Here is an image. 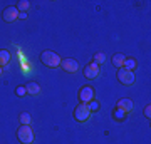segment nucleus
<instances>
[{
    "instance_id": "obj_1",
    "label": "nucleus",
    "mask_w": 151,
    "mask_h": 144,
    "mask_svg": "<svg viewBox=\"0 0 151 144\" xmlns=\"http://www.w3.org/2000/svg\"><path fill=\"white\" fill-rule=\"evenodd\" d=\"M40 60H42L44 65H47L50 69H55V67H59V65L62 64V59H60L54 50H44V52L40 54Z\"/></svg>"
},
{
    "instance_id": "obj_2",
    "label": "nucleus",
    "mask_w": 151,
    "mask_h": 144,
    "mask_svg": "<svg viewBox=\"0 0 151 144\" xmlns=\"http://www.w3.org/2000/svg\"><path fill=\"white\" fill-rule=\"evenodd\" d=\"M17 138L22 144H32L34 143V131L30 126H20L17 129Z\"/></svg>"
},
{
    "instance_id": "obj_3",
    "label": "nucleus",
    "mask_w": 151,
    "mask_h": 144,
    "mask_svg": "<svg viewBox=\"0 0 151 144\" xmlns=\"http://www.w3.org/2000/svg\"><path fill=\"white\" fill-rule=\"evenodd\" d=\"M118 80L121 82V84L124 85H133L134 84V72H131V70L124 69V67H121V69H118Z\"/></svg>"
},
{
    "instance_id": "obj_4",
    "label": "nucleus",
    "mask_w": 151,
    "mask_h": 144,
    "mask_svg": "<svg viewBox=\"0 0 151 144\" xmlns=\"http://www.w3.org/2000/svg\"><path fill=\"white\" fill-rule=\"evenodd\" d=\"M89 117H91V111L87 109L86 104H79L74 109V119L77 123H86V121H89Z\"/></svg>"
},
{
    "instance_id": "obj_5",
    "label": "nucleus",
    "mask_w": 151,
    "mask_h": 144,
    "mask_svg": "<svg viewBox=\"0 0 151 144\" xmlns=\"http://www.w3.org/2000/svg\"><path fill=\"white\" fill-rule=\"evenodd\" d=\"M77 97H79L81 104H87V102H91L94 99V89H92L91 85H84V87H81Z\"/></svg>"
},
{
    "instance_id": "obj_6",
    "label": "nucleus",
    "mask_w": 151,
    "mask_h": 144,
    "mask_svg": "<svg viewBox=\"0 0 151 144\" xmlns=\"http://www.w3.org/2000/svg\"><path fill=\"white\" fill-rule=\"evenodd\" d=\"M4 20L10 22V24L19 20V10H17V7H7L5 10H4Z\"/></svg>"
},
{
    "instance_id": "obj_7",
    "label": "nucleus",
    "mask_w": 151,
    "mask_h": 144,
    "mask_svg": "<svg viewBox=\"0 0 151 144\" xmlns=\"http://www.w3.org/2000/svg\"><path fill=\"white\" fill-rule=\"evenodd\" d=\"M84 75H86L87 79H97V77H99V65H97L96 62L87 64L86 69H84Z\"/></svg>"
},
{
    "instance_id": "obj_8",
    "label": "nucleus",
    "mask_w": 151,
    "mask_h": 144,
    "mask_svg": "<svg viewBox=\"0 0 151 144\" xmlns=\"http://www.w3.org/2000/svg\"><path fill=\"white\" fill-rule=\"evenodd\" d=\"M60 67H62L65 72L74 74V72H77V70H79V62H77V60H74V59H65V60H62Z\"/></svg>"
},
{
    "instance_id": "obj_9",
    "label": "nucleus",
    "mask_w": 151,
    "mask_h": 144,
    "mask_svg": "<svg viewBox=\"0 0 151 144\" xmlns=\"http://www.w3.org/2000/svg\"><path fill=\"white\" fill-rule=\"evenodd\" d=\"M119 109H123L126 114H129V112H133V109H134V102L131 101V99H119L118 101V106Z\"/></svg>"
},
{
    "instance_id": "obj_10",
    "label": "nucleus",
    "mask_w": 151,
    "mask_h": 144,
    "mask_svg": "<svg viewBox=\"0 0 151 144\" xmlns=\"http://www.w3.org/2000/svg\"><path fill=\"white\" fill-rule=\"evenodd\" d=\"M25 87H27V94L29 96H39V94H40V85L35 84V82H29Z\"/></svg>"
},
{
    "instance_id": "obj_11",
    "label": "nucleus",
    "mask_w": 151,
    "mask_h": 144,
    "mask_svg": "<svg viewBox=\"0 0 151 144\" xmlns=\"http://www.w3.org/2000/svg\"><path fill=\"white\" fill-rule=\"evenodd\" d=\"M124 60H126V57H124L123 54H114L113 59H111V62H113L114 67H118V69H121L124 65Z\"/></svg>"
},
{
    "instance_id": "obj_12",
    "label": "nucleus",
    "mask_w": 151,
    "mask_h": 144,
    "mask_svg": "<svg viewBox=\"0 0 151 144\" xmlns=\"http://www.w3.org/2000/svg\"><path fill=\"white\" fill-rule=\"evenodd\" d=\"M10 59H12L10 52H9V50H5V49H2V50H0V65H2V67H4V65H7L9 62H10Z\"/></svg>"
},
{
    "instance_id": "obj_13",
    "label": "nucleus",
    "mask_w": 151,
    "mask_h": 144,
    "mask_svg": "<svg viewBox=\"0 0 151 144\" xmlns=\"http://www.w3.org/2000/svg\"><path fill=\"white\" fill-rule=\"evenodd\" d=\"M123 67H124V69H128V70H131V72H134L136 67H138V62H136L134 59H126V60H124Z\"/></svg>"
},
{
    "instance_id": "obj_14",
    "label": "nucleus",
    "mask_w": 151,
    "mask_h": 144,
    "mask_svg": "<svg viewBox=\"0 0 151 144\" xmlns=\"http://www.w3.org/2000/svg\"><path fill=\"white\" fill-rule=\"evenodd\" d=\"M113 117L116 119V121H124V119H126V112H124L123 109L116 107V109L113 111Z\"/></svg>"
},
{
    "instance_id": "obj_15",
    "label": "nucleus",
    "mask_w": 151,
    "mask_h": 144,
    "mask_svg": "<svg viewBox=\"0 0 151 144\" xmlns=\"http://www.w3.org/2000/svg\"><path fill=\"white\" fill-rule=\"evenodd\" d=\"M29 9H30V4H29L27 0H20V2L17 4V10L19 12H25V14H27Z\"/></svg>"
},
{
    "instance_id": "obj_16",
    "label": "nucleus",
    "mask_w": 151,
    "mask_h": 144,
    "mask_svg": "<svg viewBox=\"0 0 151 144\" xmlns=\"http://www.w3.org/2000/svg\"><path fill=\"white\" fill-rule=\"evenodd\" d=\"M86 106H87V109H89V111H91V114H92V112H97V111H99L101 104H99V102H97L96 99H92L91 102H87Z\"/></svg>"
},
{
    "instance_id": "obj_17",
    "label": "nucleus",
    "mask_w": 151,
    "mask_h": 144,
    "mask_svg": "<svg viewBox=\"0 0 151 144\" xmlns=\"http://www.w3.org/2000/svg\"><path fill=\"white\" fill-rule=\"evenodd\" d=\"M92 62H96L97 65L104 64V62H106V54H103V52H97L96 55H94V59H92Z\"/></svg>"
},
{
    "instance_id": "obj_18",
    "label": "nucleus",
    "mask_w": 151,
    "mask_h": 144,
    "mask_svg": "<svg viewBox=\"0 0 151 144\" xmlns=\"http://www.w3.org/2000/svg\"><path fill=\"white\" fill-rule=\"evenodd\" d=\"M30 121H32L30 114H27V112H22V114H20V123H22V126H30Z\"/></svg>"
},
{
    "instance_id": "obj_19",
    "label": "nucleus",
    "mask_w": 151,
    "mask_h": 144,
    "mask_svg": "<svg viewBox=\"0 0 151 144\" xmlns=\"http://www.w3.org/2000/svg\"><path fill=\"white\" fill-rule=\"evenodd\" d=\"M15 92H17L19 97H24L25 94H27V87H25V85H19V87L15 89Z\"/></svg>"
},
{
    "instance_id": "obj_20",
    "label": "nucleus",
    "mask_w": 151,
    "mask_h": 144,
    "mask_svg": "<svg viewBox=\"0 0 151 144\" xmlns=\"http://www.w3.org/2000/svg\"><path fill=\"white\" fill-rule=\"evenodd\" d=\"M145 117H148V119L151 117V104H148V106L145 107Z\"/></svg>"
},
{
    "instance_id": "obj_21",
    "label": "nucleus",
    "mask_w": 151,
    "mask_h": 144,
    "mask_svg": "<svg viewBox=\"0 0 151 144\" xmlns=\"http://www.w3.org/2000/svg\"><path fill=\"white\" fill-rule=\"evenodd\" d=\"M19 19H27V14L25 12H19Z\"/></svg>"
},
{
    "instance_id": "obj_22",
    "label": "nucleus",
    "mask_w": 151,
    "mask_h": 144,
    "mask_svg": "<svg viewBox=\"0 0 151 144\" xmlns=\"http://www.w3.org/2000/svg\"><path fill=\"white\" fill-rule=\"evenodd\" d=\"M0 75H2V67H0Z\"/></svg>"
},
{
    "instance_id": "obj_23",
    "label": "nucleus",
    "mask_w": 151,
    "mask_h": 144,
    "mask_svg": "<svg viewBox=\"0 0 151 144\" xmlns=\"http://www.w3.org/2000/svg\"><path fill=\"white\" fill-rule=\"evenodd\" d=\"M0 67H2V65H0Z\"/></svg>"
}]
</instances>
